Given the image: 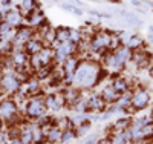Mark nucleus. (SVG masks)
<instances>
[{
	"mask_svg": "<svg viewBox=\"0 0 153 144\" xmlns=\"http://www.w3.org/2000/svg\"><path fill=\"white\" fill-rule=\"evenodd\" d=\"M97 74H98V68L95 66L94 63H81L76 66L75 69V83L81 86V87H89L92 86L97 80Z\"/></svg>",
	"mask_w": 153,
	"mask_h": 144,
	"instance_id": "1",
	"label": "nucleus"
},
{
	"mask_svg": "<svg viewBox=\"0 0 153 144\" xmlns=\"http://www.w3.org/2000/svg\"><path fill=\"white\" fill-rule=\"evenodd\" d=\"M147 103H149V94L146 90H138L133 95L132 104L135 106V109H143L144 106H147Z\"/></svg>",
	"mask_w": 153,
	"mask_h": 144,
	"instance_id": "2",
	"label": "nucleus"
},
{
	"mask_svg": "<svg viewBox=\"0 0 153 144\" xmlns=\"http://www.w3.org/2000/svg\"><path fill=\"white\" fill-rule=\"evenodd\" d=\"M121 16L127 20V23H130V25H135V26H138V25H141V20H139L136 16H133L132 12H126V11H121Z\"/></svg>",
	"mask_w": 153,
	"mask_h": 144,
	"instance_id": "3",
	"label": "nucleus"
},
{
	"mask_svg": "<svg viewBox=\"0 0 153 144\" xmlns=\"http://www.w3.org/2000/svg\"><path fill=\"white\" fill-rule=\"evenodd\" d=\"M117 94H118V92H117L113 87H106V89L103 90V98H106V100H109V101H113V100L118 98Z\"/></svg>",
	"mask_w": 153,
	"mask_h": 144,
	"instance_id": "4",
	"label": "nucleus"
},
{
	"mask_svg": "<svg viewBox=\"0 0 153 144\" xmlns=\"http://www.w3.org/2000/svg\"><path fill=\"white\" fill-rule=\"evenodd\" d=\"M141 43H143L141 37L133 35V37H130L129 40H127V48H138V46H141Z\"/></svg>",
	"mask_w": 153,
	"mask_h": 144,
	"instance_id": "5",
	"label": "nucleus"
},
{
	"mask_svg": "<svg viewBox=\"0 0 153 144\" xmlns=\"http://www.w3.org/2000/svg\"><path fill=\"white\" fill-rule=\"evenodd\" d=\"M117 92H123V90H126V87H127V84H126V81L124 80H117L113 83V86H112Z\"/></svg>",
	"mask_w": 153,
	"mask_h": 144,
	"instance_id": "6",
	"label": "nucleus"
},
{
	"mask_svg": "<svg viewBox=\"0 0 153 144\" xmlns=\"http://www.w3.org/2000/svg\"><path fill=\"white\" fill-rule=\"evenodd\" d=\"M89 103H91V106L95 107V109H100L101 106H103V100H101L100 97H92Z\"/></svg>",
	"mask_w": 153,
	"mask_h": 144,
	"instance_id": "7",
	"label": "nucleus"
},
{
	"mask_svg": "<svg viewBox=\"0 0 153 144\" xmlns=\"http://www.w3.org/2000/svg\"><path fill=\"white\" fill-rule=\"evenodd\" d=\"M74 138V134L71 132V130H66V134L63 135V141H69V140H72Z\"/></svg>",
	"mask_w": 153,
	"mask_h": 144,
	"instance_id": "8",
	"label": "nucleus"
},
{
	"mask_svg": "<svg viewBox=\"0 0 153 144\" xmlns=\"http://www.w3.org/2000/svg\"><path fill=\"white\" fill-rule=\"evenodd\" d=\"M60 138V132L58 130H52V134H51V140H58Z\"/></svg>",
	"mask_w": 153,
	"mask_h": 144,
	"instance_id": "9",
	"label": "nucleus"
},
{
	"mask_svg": "<svg viewBox=\"0 0 153 144\" xmlns=\"http://www.w3.org/2000/svg\"><path fill=\"white\" fill-rule=\"evenodd\" d=\"M72 12H74L75 16H81V14H83V11H81V9H78V8H74V9H72Z\"/></svg>",
	"mask_w": 153,
	"mask_h": 144,
	"instance_id": "10",
	"label": "nucleus"
},
{
	"mask_svg": "<svg viewBox=\"0 0 153 144\" xmlns=\"http://www.w3.org/2000/svg\"><path fill=\"white\" fill-rule=\"evenodd\" d=\"M152 74H153V68H152Z\"/></svg>",
	"mask_w": 153,
	"mask_h": 144,
	"instance_id": "11",
	"label": "nucleus"
}]
</instances>
